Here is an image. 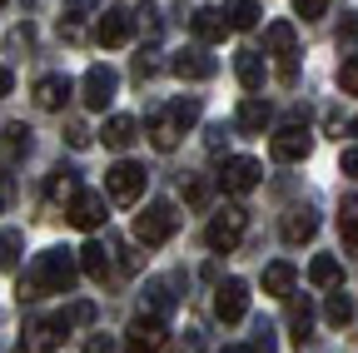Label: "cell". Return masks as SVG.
Wrapping results in <instances>:
<instances>
[{"instance_id":"obj_1","label":"cell","mask_w":358,"mask_h":353,"mask_svg":"<svg viewBox=\"0 0 358 353\" xmlns=\"http://www.w3.org/2000/svg\"><path fill=\"white\" fill-rule=\"evenodd\" d=\"M75 279H80V264H75V254H65V249H45V254H35V264H30L20 298H40V294H70V289H75Z\"/></svg>"},{"instance_id":"obj_2","label":"cell","mask_w":358,"mask_h":353,"mask_svg":"<svg viewBox=\"0 0 358 353\" xmlns=\"http://www.w3.org/2000/svg\"><path fill=\"white\" fill-rule=\"evenodd\" d=\"M174 229H179V209L169 199H155V204H145V214H134V239L150 244V249L164 244Z\"/></svg>"},{"instance_id":"obj_3","label":"cell","mask_w":358,"mask_h":353,"mask_svg":"<svg viewBox=\"0 0 358 353\" xmlns=\"http://www.w3.org/2000/svg\"><path fill=\"white\" fill-rule=\"evenodd\" d=\"M145 180H150V174L134 164V159H120L115 169H105V194L120 199V204H134V199L145 194Z\"/></svg>"},{"instance_id":"obj_4","label":"cell","mask_w":358,"mask_h":353,"mask_svg":"<svg viewBox=\"0 0 358 353\" xmlns=\"http://www.w3.org/2000/svg\"><path fill=\"white\" fill-rule=\"evenodd\" d=\"M244 224H249V214L234 204V209H224V214H214L209 219V229H204V244L209 249H219V254H229L239 239H244Z\"/></svg>"},{"instance_id":"obj_5","label":"cell","mask_w":358,"mask_h":353,"mask_svg":"<svg viewBox=\"0 0 358 353\" xmlns=\"http://www.w3.org/2000/svg\"><path fill=\"white\" fill-rule=\"evenodd\" d=\"M259 180H264V164L249 159V154L224 159V169H219V185L229 189V194H249V189H259Z\"/></svg>"},{"instance_id":"obj_6","label":"cell","mask_w":358,"mask_h":353,"mask_svg":"<svg viewBox=\"0 0 358 353\" xmlns=\"http://www.w3.org/2000/svg\"><path fill=\"white\" fill-rule=\"evenodd\" d=\"M214 314H219V324H239L249 314V284L244 279H224L214 289Z\"/></svg>"},{"instance_id":"obj_7","label":"cell","mask_w":358,"mask_h":353,"mask_svg":"<svg viewBox=\"0 0 358 353\" xmlns=\"http://www.w3.org/2000/svg\"><path fill=\"white\" fill-rule=\"evenodd\" d=\"M268 150H274V159L279 164H299V159H308V150H313V135L303 124H284L274 140H268Z\"/></svg>"},{"instance_id":"obj_8","label":"cell","mask_w":358,"mask_h":353,"mask_svg":"<svg viewBox=\"0 0 358 353\" xmlns=\"http://www.w3.org/2000/svg\"><path fill=\"white\" fill-rule=\"evenodd\" d=\"M159 348H164V324L140 314L129 324V333H124V353H159Z\"/></svg>"},{"instance_id":"obj_9","label":"cell","mask_w":358,"mask_h":353,"mask_svg":"<svg viewBox=\"0 0 358 353\" xmlns=\"http://www.w3.org/2000/svg\"><path fill=\"white\" fill-rule=\"evenodd\" d=\"M95 35H100V45H129L134 40V15L124 10V6H110L105 15H100V25H95Z\"/></svg>"},{"instance_id":"obj_10","label":"cell","mask_w":358,"mask_h":353,"mask_svg":"<svg viewBox=\"0 0 358 353\" xmlns=\"http://www.w3.org/2000/svg\"><path fill=\"white\" fill-rule=\"evenodd\" d=\"M268 50L279 55V80H284V85H294V50H299V35H294V25H289V20L268 25Z\"/></svg>"},{"instance_id":"obj_11","label":"cell","mask_w":358,"mask_h":353,"mask_svg":"<svg viewBox=\"0 0 358 353\" xmlns=\"http://www.w3.org/2000/svg\"><path fill=\"white\" fill-rule=\"evenodd\" d=\"M115 90H120V75L110 65H90V75H85V105L90 110H105L115 100Z\"/></svg>"},{"instance_id":"obj_12","label":"cell","mask_w":358,"mask_h":353,"mask_svg":"<svg viewBox=\"0 0 358 353\" xmlns=\"http://www.w3.org/2000/svg\"><path fill=\"white\" fill-rule=\"evenodd\" d=\"M70 224L75 229H100L105 224V194H95V189H80L75 199H70Z\"/></svg>"},{"instance_id":"obj_13","label":"cell","mask_w":358,"mask_h":353,"mask_svg":"<svg viewBox=\"0 0 358 353\" xmlns=\"http://www.w3.org/2000/svg\"><path fill=\"white\" fill-rule=\"evenodd\" d=\"M60 324L55 319H35L30 329H25V338H20V353H55L60 348Z\"/></svg>"},{"instance_id":"obj_14","label":"cell","mask_w":358,"mask_h":353,"mask_svg":"<svg viewBox=\"0 0 358 353\" xmlns=\"http://www.w3.org/2000/svg\"><path fill=\"white\" fill-rule=\"evenodd\" d=\"M313 234H319V214H313L308 204L284 214V244H308Z\"/></svg>"},{"instance_id":"obj_15","label":"cell","mask_w":358,"mask_h":353,"mask_svg":"<svg viewBox=\"0 0 358 353\" xmlns=\"http://www.w3.org/2000/svg\"><path fill=\"white\" fill-rule=\"evenodd\" d=\"M189 30H194V40H204V45H219V40L229 35V25H224V15H219L214 6L194 10V15H189Z\"/></svg>"},{"instance_id":"obj_16","label":"cell","mask_w":358,"mask_h":353,"mask_svg":"<svg viewBox=\"0 0 358 353\" xmlns=\"http://www.w3.org/2000/svg\"><path fill=\"white\" fill-rule=\"evenodd\" d=\"M169 70H174L179 80H209V75H214V60H209L204 50H179V55L169 60Z\"/></svg>"},{"instance_id":"obj_17","label":"cell","mask_w":358,"mask_h":353,"mask_svg":"<svg viewBox=\"0 0 358 353\" xmlns=\"http://www.w3.org/2000/svg\"><path fill=\"white\" fill-rule=\"evenodd\" d=\"M65 100H70V80L65 75H45L35 85V105L40 110H65Z\"/></svg>"},{"instance_id":"obj_18","label":"cell","mask_w":358,"mask_h":353,"mask_svg":"<svg viewBox=\"0 0 358 353\" xmlns=\"http://www.w3.org/2000/svg\"><path fill=\"white\" fill-rule=\"evenodd\" d=\"M75 264H80V274H90L95 284H105V279H110V249H105V244H95V239L80 249V259H75Z\"/></svg>"},{"instance_id":"obj_19","label":"cell","mask_w":358,"mask_h":353,"mask_svg":"<svg viewBox=\"0 0 358 353\" xmlns=\"http://www.w3.org/2000/svg\"><path fill=\"white\" fill-rule=\"evenodd\" d=\"M289 338L303 348L313 338V303L308 298H289Z\"/></svg>"},{"instance_id":"obj_20","label":"cell","mask_w":358,"mask_h":353,"mask_svg":"<svg viewBox=\"0 0 358 353\" xmlns=\"http://www.w3.org/2000/svg\"><path fill=\"white\" fill-rule=\"evenodd\" d=\"M179 135H185V124L174 120V110H164V115H155V120H150V140H155V150H164V154H169V150L179 145Z\"/></svg>"},{"instance_id":"obj_21","label":"cell","mask_w":358,"mask_h":353,"mask_svg":"<svg viewBox=\"0 0 358 353\" xmlns=\"http://www.w3.org/2000/svg\"><path fill=\"white\" fill-rule=\"evenodd\" d=\"M134 140H140V124H134L129 115H110L105 120V145L110 150H129Z\"/></svg>"},{"instance_id":"obj_22","label":"cell","mask_w":358,"mask_h":353,"mask_svg":"<svg viewBox=\"0 0 358 353\" xmlns=\"http://www.w3.org/2000/svg\"><path fill=\"white\" fill-rule=\"evenodd\" d=\"M274 120V110H268V100H259V95H249L244 105H239V129H249V135H264V124Z\"/></svg>"},{"instance_id":"obj_23","label":"cell","mask_w":358,"mask_h":353,"mask_svg":"<svg viewBox=\"0 0 358 353\" xmlns=\"http://www.w3.org/2000/svg\"><path fill=\"white\" fill-rule=\"evenodd\" d=\"M294 284H299V269H294V264H268V269H264V294L289 298V294H294Z\"/></svg>"},{"instance_id":"obj_24","label":"cell","mask_w":358,"mask_h":353,"mask_svg":"<svg viewBox=\"0 0 358 353\" xmlns=\"http://www.w3.org/2000/svg\"><path fill=\"white\" fill-rule=\"evenodd\" d=\"M169 303H174V284L169 279H150L145 284V314L159 319V314H169Z\"/></svg>"},{"instance_id":"obj_25","label":"cell","mask_w":358,"mask_h":353,"mask_svg":"<svg viewBox=\"0 0 358 353\" xmlns=\"http://www.w3.org/2000/svg\"><path fill=\"white\" fill-rule=\"evenodd\" d=\"M219 15H224V25H229V30H254V25H259V6H254V0H229Z\"/></svg>"},{"instance_id":"obj_26","label":"cell","mask_w":358,"mask_h":353,"mask_svg":"<svg viewBox=\"0 0 358 353\" xmlns=\"http://www.w3.org/2000/svg\"><path fill=\"white\" fill-rule=\"evenodd\" d=\"M234 70H239V85H244V90H259V85H264V60H259V50H239V55H234Z\"/></svg>"},{"instance_id":"obj_27","label":"cell","mask_w":358,"mask_h":353,"mask_svg":"<svg viewBox=\"0 0 358 353\" xmlns=\"http://www.w3.org/2000/svg\"><path fill=\"white\" fill-rule=\"evenodd\" d=\"M338 274H343V269H338V259H334V254H319V259L308 264V284H313V289H334Z\"/></svg>"},{"instance_id":"obj_28","label":"cell","mask_w":358,"mask_h":353,"mask_svg":"<svg viewBox=\"0 0 358 353\" xmlns=\"http://www.w3.org/2000/svg\"><path fill=\"white\" fill-rule=\"evenodd\" d=\"M338 229H343V244L358 249V194L343 199V209H338Z\"/></svg>"},{"instance_id":"obj_29","label":"cell","mask_w":358,"mask_h":353,"mask_svg":"<svg viewBox=\"0 0 358 353\" xmlns=\"http://www.w3.org/2000/svg\"><path fill=\"white\" fill-rule=\"evenodd\" d=\"M324 319H329L334 329H343V324L353 319V298H348L343 289H338V294H329V303H324Z\"/></svg>"},{"instance_id":"obj_30","label":"cell","mask_w":358,"mask_h":353,"mask_svg":"<svg viewBox=\"0 0 358 353\" xmlns=\"http://www.w3.org/2000/svg\"><path fill=\"white\" fill-rule=\"evenodd\" d=\"M45 194H50V199H75L80 185H75V174H70V169H55L50 180H45Z\"/></svg>"},{"instance_id":"obj_31","label":"cell","mask_w":358,"mask_h":353,"mask_svg":"<svg viewBox=\"0 0 358 353\" xmlns=\"http://www.w3.org/2000/svg\"><path fill=\"white\" fill-rule=\"evenodd\" d=\"M20 264V234L15 229H0V274H10Z\"/></svg>"},{"instance_id":"obj_32","label":"cell","mask_w":358,"mask_h":353,"mask_svg":"<svg viewBox=\"0 0 358 353\" xmlns=\"http://www.w3.org/2000/svg\"><path fill=\"white\" fill-rule=\"evenodd\" d=\"M90 319H95V303H70L65 314H55L60 329H80V324H90Z\"/></svg>"},{"instance_id":"obj_33","label":"cell","mask_w":358,"mask_h":353,"mask_svg":"<svg viewBox=\"0 0 358 353\" xmlns=\"http://www.w3.org/2000/svg\"><path fill=\"white\" fill-rule=\"evenodd\" d=\"M338 85H343V95H358V55H348L338 65Z\"/></svg>"},{"instance_id":"obj_34","label":"cell","mask_w":358,"mask_h":353,"mask_svg":"<svg viewBox=\"0 0 358 353\" xmlns=\"http://www.w3.org/2000/svg\"><path fill=\"white\" fill-rule=\"evenodd\" d=\"M6 150H10V154H25V150H30V129H25V124H10V129H6Z\"/></svg>"},{"instance_id":"obj_35","label":"cell","mask_w":358,"mask_h":353,"mask_svg":"<svg viewBox=\"0 0 358 353\" xmlns=\"http://www.w3.org/2000/svg\"><path fill=\"white\" fill-rule=\"evenodd\" d=\"M209 194H214V185H209V180H189V189H185V199H189L194 209H204V204H209Z\"/></svg>"},{"instance_id":"obj_36","label":"cell","mask_w":358,"mask_h":353,"mask_svg":"<svg viewBox=\"0 0 358 353\" xmlns=\"http://www.w3.org/2000/svg\"><path fill=\"white\" fill-rule=\"evenodd\" d=\"M294 10H299L303 20H319V15L329 10V0H294Z\"/></svg>"},{"instance_id":"obj_37","label":"cell","mask_w":358,"mask_h":353,"mask_svg":"<svg viewBox=\"0 0 358 353\" xmlns=\"http://www.w3.org/2000/svg\"><path fill=\"white\" fill-rule=\"evenodd\" d=\"M338 45H358V15H343V25H338Z\"/></svg>"},{"instance_id":"obj_38","label":"cell","mask_w":358,"mask_h":353,"mask_svg":"<svg viewBox=\"0 0 358 353\" xmlns=\"http://www.w3.org/2000/svg\"><path fill=\"white\" fill-rule=\"evenodd\" d=\"M85 353H115V338L110 333H90L85 338Z\"/></svg>"},{"instance_id":"obj_39","label":"cell","mask_w":358,"mask_h":353,"mask_svg":"<svg viewBox=\"0 0 358 353\" xmlns=\"http://www.w3.org/2000/svg\"><path fill=\"white\" fill-rule=\"evenodd\" d=\"M249 348H254V353H274V348H279V343H274V329L264 324V329H259V338H254Z\"/></svg>"},{"instance_id":"obj_40","label":"cell","mask_w":358,"mask_h":353,"mask_svg":"<svg viewBox=\"0 0 358 353\" xmlns=\"http://www.w3.org/2000/svg\"><path fill=\"white\" fill-rule=\"evenodd\" d=\"M65 140H70L75 150H85V145H90V129H85V124H70V129H65Z\"/></svg>"},{"instance_id":"obj_41","label":"cell","mask_w":358,"mask_h":353,"mask_svg":"<svg viewBox=\"0 0 358 353\" xmlns=\"http://www.w3.org/2000/svg\"><path fill=\"white\" fill-rule=\"evenodd\" d=\"M338 164H343V174H353V180H358V145H353V150H343V159H338Z\"/></svg>"},{"instance_id":"obj_42","label":"cell","mask_w":358,"mask_h":353,"mask_svg":"<svg viewBox=\"0 0 358 353\" xmlns=\"http://www.w3.org/2000/svg\"><path fill=\"white\" fill-rule=\"evenodd\" d=\"M10 85H15V75H10L6 65H0V100H6V95H10Z\"/></svg>"},{"instance_id":"obj_43","label":"cell","mask_w":358,"mask_h":353,"mask_svg":"<svg viewBox=\"0 0 358 353\" xmlns=\"http://www.w3.org/2000/svg\"><path fill=\"white\" fill-rule=\"evenodd\" d=\"M80 10H90V0H70V20H80Z\"/></svg>"},{"instance_id":"obj_44","label":"cell","mask_w":358,"mask_h":353,"mask_svg":"<svg viewBox=\"0 0 358 353\" xmlns=\"http://www.w3.org/2000/svg\"><path fill=\"white\" fill-rule=\"evenodd\" d=\"M224 353H254V348H239V343H234V348H224Z\"/></svg>"},{"instance_id":"obj_45","label":"cell","mask_w":358,"mask_h":353,"mask_svg":"<svg viewBox=\"0 0 358 353\" xmlns=\"http://www.w3.org/2000/svg\"><path fill=\"white\" fill-rule=\"evenodd\" d=\"M348 135H353V140H358V120H353V124H348Z\"/></svg>"},{"instance_id":"obj_46","label":"cell","mask_w":358,"mask_h":353,"mask_svg":"<svg viewBox=\"0 0 358 353\" xmlns=\"http://www.w3.org/2000/svg\"><path fill=\"white\" fill-rule=\"evenodd\" d=\"M0 209H6V194H0Z\"/></svg>"},{"instance_id":"obj_47","label":"cell","mask_w":358,"mask_h":353,"mask_svg":"<svg viewBox=\"0 0 358 353\" xmlns=\"http://www.w3.org/2000/svg\"><path fill=\"white\" fill-rule=\"evenodd\" d=\"M0 6H6V0H0Z\"/></svg>"}]
</instances>
